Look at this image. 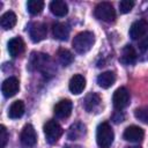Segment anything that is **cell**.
<instances>
[{"mask_svg": "<svg viewBox=\"0 0 148 148\" xmlns=\"http://www.w3.org/2000/svg\"><path fill=\"white\" fill-rule=\"evenodd\" d=\"M64 130L56 120H47L44 125V134L49 143H56L62 135Z\"/></svg>", "mask_w": 148, "mask_h": 148, "instance_id": "obj_4", "label": "cell"}, {"mask_svg": "<svg viewBox=\"0 0 148 148\" xmlns=\"http://www.w3.org/2000/svg\"><path fill=\"white\" fill-rule=\"evenodd\" d=\"M24 109H25V106H24L23 101L17 99V101L13 102L12 105L9 106V110H8V117H9L10 119H18V118H21V117L23 116V113H24Z\"/></svg>", "mask_w": 148, "mask_h": 148, "instance_id": "obj_19", "label": "cell"}, {"mask_svg": "<svg viewBox=\"0 0 148 148\" xmlns=\"http://www.w3.org/2000/svg\"><path fill=\"white\" fill-rule=\"evenodd\" d=\"M94 14L96 16V18L104 21V22H113L116 18V12L113 6L110 2H99L94 10Z\"/></svg>", "mask_w": 148, "mask_h": 148, "instance_id": "obj_3", "label": "cell"}, {"mask_svg": "<svg viewBox=\"0 0 148 148\" xmlns=\"http://www.w3.org/2000/svg\"><path fill=\"white\" fill-rule=\"evenodd\" d=\"M7 46H8L7 47L8 49V52H9V54L13 58L21 56L23 53V51H24V42H23V39L21 37H14V38H12L8 42V45Z\"/></svg>", "mask_w": 148, "mask_h": 148, "instance_id": "obj_14", "label": "cell"}, {"mask_svg": "<svg viewBox=\"0 0 148 148\" xmlns=\"http://www.w3.org/2000/svg\"><path fill=\"white\" fill-rule=\"evenodd\" d=\"M136 60V51L134 50V47L131 45V44H127L123 47L121 50V53H120V57H119V61L123 64V65H132L134 64Z\"/></svg>", "mask_w": 148, "mask_h": 148, "instance_id": "obj_12", "label": "cell"}, {"mask_svg": "<svg viewBox=\"0 0 148 148\" xmlns=\"http://www.w3.org/2000/svg\"><path fill=\"white\" fill-rule=\"evenodd\" d=\"M112 103L114 109L117 110H123L130 104V92L125 87L118 88L112 96Z\"/></svg>", "mask_w": 148, "mask_h": 148, "instance_id": "obj_6", "label": "cell"}, {"mask_svg": "<svg viewBox=\"0 0 148 148\" xmlns=\"http://www.w3.org/2000/svg\"><path fill=\"white\" fill-rule=\"evenodd\" d=\"M16 21H17V17H16L15 13L12 10H8L2 14V16L0 18V25L3 30H9L16 24Z\"/></svg>", "mask_w": 148, "mask_h": 148, "instance_id": "obj_20", "label": "cell"}, {"mask_svg": "<svg viewBox=\"0 0 148 148\" xmlns=\"http://www.w3.org/2000/svg\"><path fill=\"white\" fill-rule=\"evenodd\" d=\"M18 89H20V82H18V80L15 76L7 77L2 82V86H1L2 95L5 97H7V98L13 97L14 95H16V92L18 91Z\"/></svg>", "mask_w": 148, "mask_h": 148, "instance_id": "obj_8", "label": "cell"}, {"mask_svg": "<svg viewBox=\"0 0 148 148\" xmlns=\"http://www.w3.org/2000/svg\"><path fill=\"white\" fill-rule=\"evenodd\" d=\"M50 10H51V13L53 15H56L58 17H62V16L67 15V13H68V6L62 0H53L50 3Z\"/></svg>", "mask_w": 148, "mask_h": 148, "instance_id": "obj_17", "label": "cell"}, {"mask_svg": "<svg viewBox=\"0 0 148 148\" xmlns=\"http://www.w3.org/2000/svg\"><path fill=\"white\" fill-rule=\"evenodd\" d=\"M21 143L24 148H32L37 142V134L31 124H27L21 132L20 135Z\"/></svg>", "mask_w": 148, "mask_h": 148, "instance_id": "obj_5", "label": "cell"}, {"mask_svg": "<svg viewBox=\"0 0 148 148\" xmlns=\"http://www.w3.org/2000/svg\"><path fill=\"white\" fill-rule=\"evenodd\" d=\"M133 7H134V1H131V0H123V1L119 2V10H120V13H123V14H126V13L131 12Z\"/></svg>", "mask_w": 148, "mask_h": 148, "instance_id": "obj_24", "label": "cell"}, {"mask_svg": "<svg viewBox=\"0 0 148 148\" xmlns=\"http://www.w3.org/2000/svg\"><path fill=\"white\" fill-rule=\"evenodd\" d=\"M8 140V133L3 125L0 126V148H5Z\"/></svg>", "mask_w": 148, "mask_h": 148, "instance_id": "obj_26", "label": "cell"}, {"mask_svg": "<svg viewBox=\"0 0 148 148\" xmlns=\"http://www.w3.org/2000/svg\"><path fill=\"white\" fill-rule=\"evenodd\" d=\"M126 148H141V147H139V146H132V147H126Z\"/></svg>", "mask_w": 148, "mask_h": 148, "instance_id": "obj_28", "label": "cell"}, {"mask_svg": "<svg viewBox=\"0 0 148 148\" xmlns=\"http://www.w3.org/2000/svg\"><path fill=\"white\" fill-rule=\"evenodd\" d=\"M95 43V36L91 31H82V32H79L72 44H73V49L75 50V52L80 53V54H83V53H87L94 45Z\"/></svg>", "mask_w": 148, "mask_h": 148, "instance_id": "obj_1", "label": "cell"}, {"mask_svg": "<svg viewBox=\"0 0 148 148\" xmlns=\"http://www.w3.org/2000/svg\"><path fill=\"white\" fill-rule=\"evenodd\" d=\"M114 133L111 128L110 124L108 123H101L97 126L96 131V141L99 148H109L113 143Z\"/></svg>", "mask_w": 148, "mask_h": 148, "instance_id": "obj_2", "label": "cell"}, {"mask_svg": "<svg viewBox=\"0 0 148 148\" xmlns=\"http://www.w3.org/2000/svg\"><path fill=\"white\" fill-rule=\"evenodd\" d=\"M73 103L69 99H61L54 105V114L59 119H66L71 116Z\"/></svg>", "mask_w": 148, "mask_h": 148, "instance_id": "obj_9", "label": "cell"}, {"mask_svg": "<svg viewBox=\"0 0 148 148\" xmlns=\"http://www.w3.org/2000/svg\"><path fill=\"white\" fill-rule=\"evenodd\" d=\"M101 104V97L96 92H90L86 96L84 101H83V106L86 109L87 112H92L95 111Z\"/></svg>", "mask_w": 148, "mask_h": 148, "instance_id": "obj_16", "label": "cell"}, {"mask_svg": "<svg viewBox=\"0 0 148 148\" xmlns=\"http://www.w3.org/2000/svg\"><path fill=\"white\" fill-rule=\"evenodd\" d=\"M86 133V126L82 123H75L73 124L67 133V136L69 140H77Z\"/></svg>", "mask_w": 148, "mask_h": 148, "instance_id": "obj_21", "label": "cell"}, {"mask_svg": "<svg viewBox=\"0 0 148 148\" xmlns=\"http://www.w3.org/2000/svg\"><path fill=\"white\" fill-rule=\"evenodd\" d=\"M29 35H30V38L34 43H38V42H42L43 39L46 38V35H47V28H46V24L42 23V22H35L30 25L29 28Z\"/></svg>", "mask_w": 148, "mask_h": 148, "instance_id": "obj_7", "label": "cell"}, {"mask_svg": "<svg viewBox=\"0 0 148 148\" xmlns=\"http://www.w3.org/2000/svg\"><path fill=\"white\" fill-rule=\"evenodd\" d=\"M58 56V60L60 61V64L62 66H68L69 64L73 62V54L67 50V49H60L57 53Z\"/></svg>", "mask_w": 148, "mask_h": 148, "instance_id": "obj_23", "label": "cell"}, {"mask_svg": "<svg viewBox=\"0 0 148 148\" xmlns=\"http://www.w3.org/2000/svg\"><path fill=\"white\" fill-rule=\"evenodd\" d=\"M143 136H145L143 130L136 125L128 126L124 131V134H123V138L130 142H140V141H142Z\"/></svg>", "mask_w": 148, "mask_h": 148, "instance_id": "obj_10", "label": "cell"}, {"mask_svg": "<svg viewBox=\"0 0 148 148\" xmlns=\"http://www.w3.org/2000/svg\"><path fill=\"white\" fill-rule=\"evenodd\" d=\"M134 116L140 121H142L145 124H148V110H146V109H136L135 112H134Z\"/></svg>", "mask_w": 148, "mask_h": 148, "instance_id": "obj_25", "label": "cell"}, {"mask_svg": "<svg viewBox=\"0 0 148 148\" xmlns=\"http://www.w3.org/2000/svg\"><path fill=\"white\" fill-rule=\"evenodd\" d=\"M27 8L28 12L31 15H38L42 13L43 8H44V1L42 0H29L27 2Z\"/></svg>", "mask_w": 148, "mask_h": 148, "instance_id": "obj_22", "label": "cell"}, {"mask_svg": "<svg viewBox=\"0 0 148 148\" xmlns=\"http://www.w3.org/2000/svg\"><path fill=\"white\" fill-rule=\"evenodd\" d=\"M68 88H69L71 92L74 94V95L81 94L86 88V79H84V76L81 75V74L73 75L71 77V80H69Z\"/></svg>", "mask_w": 148, "mask_h": 148, "instance_id": "obj_13", "label": "cell"}, {"mask_svg": "<svg viewBox=\"0 0 148 148\" xmlns=\"http://www.w3.org/2000/svg\"><path fill=\"white\" fill-rule=\"evenodd\" d=\"M148 32V23L145 20H138L132 23L130 28V36L132 39H140Z\"/></svg>", "mask_w": 148, "mask_h": 148, "instance_id": "obj_11", "label": "cell"}, {"mask_svg": "<svg viewBox=\"0 0 148 148\" xmlns=\"http://www.w3.org/2000/svg\"><path fill=\"white\" fill-rule=\"evenodd\" d=\"M139 47H140V50H141V51H146V50H148V37H147V38H145L143 40H141V43H140Z\"/></svg>", "mask_w": 148, "mask_h": 148, "instance_id": "obj_27", "label": "cell"}, {"mask_svg": "<svg viewBox=\"0 0 148 148\" xmlns=\"http://www.w3.org/2000/svg\"><path fill=\"white\" fill-rule=\"evenodd\" d=\"M116 81V74L111 71H108V72H103L102 74H99L97 76V83L99 87L104 88V89H108L110 88Z\"/></svg>", "mask_w": 148, "mask_h": 148, "instance_id": "obj_18", "label": "cell"}, {"mask_svg": "<svg viewBox=\"0 0 148 148\" xmlns=\"http://www.w3.org/2000/svg\"><path fill=\"white\" fill-rule=\"evenodd\" d=\"M69 31H71V29H69L68 24L62 23V22H57L52 27L53 37L59 40H67V38L69 36Z\"/></svg>", "mask_w": 148, "mask_h": 148, "instance_id": "obj_15", "label": "cell"}]
</instances>
